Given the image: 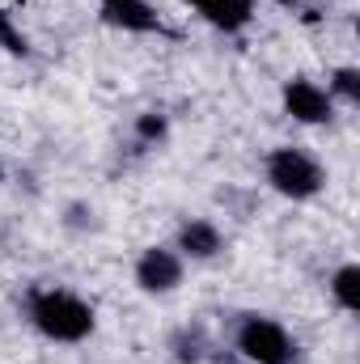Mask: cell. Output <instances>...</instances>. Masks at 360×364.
Listing matches in <instances>:
<instances>
[{
	"instance_id": "obj_16",
	"label": "cell",
	"mask_w": 360,
	"mask_h": 364,
	"mask_svg": "<svg viewBox=\"0 0 360 364\" xmlns=\"http://www.w3.org/2000/svg\"><path fill=\"white\" fill-rule=\"evenodd\" d=\"M102 4H106V0H102Z\"/></svg>"
},
{
	"instance_id": "obj_14",
	"label": "cell",
	"mask_w": 360,
	"mask_h": 364,
	"mask_svg": "<svg viewBox=\"0 0 360 364\" xmlns=\"http://www.w3.org/2000/svg\"><path fill=\"white\" fill-rule=\"evenodd\" d=\"M275 4H297V0H275Z\"/></svg>"
},
{
	"instance_id": "obj_9",
	"label": "cell",
	"mask_w": 360,
	"mask_h": 364,
	"mask_svg": "<svg viewBox=\"0 0 360 364\" xmlns=\"http://www.w3.org/2000/svg\"><path fill=\"white\" fill-rule=\"evenodd\" d=\"M331 296L344 314H356L360 309V267L356 263H344L339 272L331 275Z\"/></svg>"
},
{
	"instance_id": "obj_6",
	"label": "cell",
	"mask_w": 360,
	"mask_h": 364,
	"mask_svg": "<svg viewBox=\"0 0 360 364\" xmlns=\"http://www.w3.org/2000/svg\"><path fill=\"white\" fill-rule=\"evenodd\" d=\"M102 21L119 26V30H132V34H162V17L149 0H106Z\"/></svg>"
},
{
	"instance_id": "obj_8",
	"label": "cell",
	"mask_w": 360,
	"mask_h": 364,
	"mask_svg": "<svg viewBox=\"0 0 360 364\" xmlns=\"http://www.w3.org/2000/svg\"><path fill=\"white\" fill-rule=\"evenodd\" d=\"M225 250V237L212 220H182L179 225V255L182 259H216Z\"/></svg>"
},
{
	"instance_id": "obj_13",
	"label": "cell",
	"mask_w": 360,
	"mask_h": 364,
	"mask_svg": "<svg viewBox=\"0 0 360 364\" xmlns=\"http://www.w3.org/2000/svg\"><path fill=\"white\" fill-rule=\"evenodd\" d=\"M136 136H140V140H149V144L166 140V114H157V110H144V114L136 119Z\"/></svg>"
},
{
	"instance_id": "obj_7",
	"label": "cell",
	"mask_w": 360,
	"mask_h": 364,
	"mask_svg": "<svg viewBox=\"0 0 360 364\" xmlns=\"http://www.w3.org/2000/svg\"><path fill=\"white\" fill-rule=\"evenodd\" d=\"M212 30H225V34H238L255 21V0H186Z\"/></svg>"
},
{
	"instance_id": "obj_11",
	"label": "cell",
	"mask_w": 360,
	"mask_h": 364,
	"mask_svg": "<svg viewBox=\"0 0 360 364\" xmlns=\"http://www.w3.org/2000/svg\"><path fill=\"white\" fill-rule=\"evenodd\" d=\"M327 93L344 102H360V68H335L327 81Z\"/></svg>"
},
{
	"instance_id": "obj_3",
	"label": "cell",
	"mask_w": 360,
	"mask_h": 364,
	"mask_svg": "<svg viewBox=\"0 0 360 364\" xmlns=\"http://www.w3.org/2000/svg\"><path fill=\"white\" fill-rule=\"evenodd\" d=\"M233 348H238L242 360H250V364H292L297 360L292 335H288L275 318H268V314H246V318L238 322Z\"/></svg>"
},
{
	"instance_id": "obj_4",
	"label": "cell",
	"mask_w": 360,
	"mask_h": 364,
	"mask_svg": "<svg viewBox=\"0 0 360 364\" xmlns=\"http://www.w3.org/2000/svg\"><path fill=\"white\" fill-rule=\"evenodd\" d=\"M280 97H284V114H292L297 123L318 127V123H331V119H335V97L322 90L318 81L292 77V81H284Z\"/></svg>"
},
{
	"instance_id": "obj_12",
	"label": "cell",
	"mask_w": 360,
	"mask_h": 364,
	"mask_svg": "<svg viewBox=\"0 0 360 364\" xmlns=\"http://www.w3.org/2000/svg\"><path fill=\"white\" fill-rule=\"evenodd\" d=\"M0 47L9 51V55H30V38L13 26V13L0 4Z\"/></svg>"
},
{
	"instance_id": "obj_1",
	"label": "cell",
	"mask_w": 360,
	"mask_h": 364,
	"mask_svg": "<svg viewBox=\"0 0 360 364\" xmlns=\"http://www.w3.org/2000/svg\"><path fill=\"white\" fill-rule=\"evenodd\" d=\"M26 318L51 343H81L97 326L93 305L81 301L77 292H68V288H30L26 292Z\"/></svg>"
},
{
	"instance_id": "obj_10",
	"label": "cell",
	"mask_w": 360,
	"mask_h": 364,
	"mask_svg": "<svg viewBox=\"0 0 360 364\" xmlns=\"http://www.w3.org/2000/svg\"><path fill=\"white\" fill-rule=\"evenodd\" d=\"M170 352H174L179 364H203V356H208V339H203L199 326H182L179 335L170 339Z\"/></svg>"
},
{
	"instance_id": "obj_15",
	"label": "cell",
	"mask_w": 360,
	"mask_h": 364,
	"mask_svg": "<svg viewBox=\"0 0 360 364\" xmlns=\"http://www.w3.org/2000/svg\"><path fill=\"white\" fill-rule=\"evenodd\" d=\"M0 178H4V166H0Z\"/></svg>"
},
{
	"instance_id": "obj_2",
	"label": "cell",
	"mask_w": 360,
	"mask_h": 364,
	"mask_svg": "<svg viewBox=\"0 0 360 364\" xmlns=\"http://www.w3.org/2000/svg\"><path fill=\"white\" fill-rule=\"evenodd\" d=\"M268 182H271L275 195L301 203V199H314L327 186V174H322V166L305 149L284 144V149H271L268 153Z\"/></svg>"
},
{
	"instance_id": "obj_5",
	"label": "cell",
	"mask_w": 360,
	"mask_h": 364,
	"mask_svg": "<svg viewBox=\"0 0 360 364\" xmlns=\"http://www.w3.org/2000/svg\"><path fill=\"white\" fill-rule=\"evenodd\" d=\"M136 284L149 296H166L182 284V255L170 246H149L136 259Z\"/></svg>"
}]
</instances>
